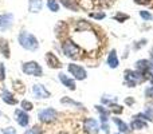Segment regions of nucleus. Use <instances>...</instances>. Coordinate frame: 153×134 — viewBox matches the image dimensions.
Returning a JSON list of instances; mask_svg holds the SVG:
<instances>
[{"mask_svg":"<svg viewBox=\"0 0 153 134\" xmlns=\"http://www.w3.org/2000/svg\"><path fill=\"white\" fill-rule=\"evenodd\" d=\"M19 43H20V46L23 48L30 50V51H34L39 47L38 39L34 36V35H31L27 31H22L20 34H19Z\"/></svg>","mask_w":153,"mask_h":134,"instance_id":"f257e3e1","label":"nucleus"},{"mask_svg":"<svg viewBox=\"0 0 153 134\" xmlns=\"http://www.w3.org/2000/svg\"><path fill=\"white\" fill-rule=\"evenodd\" d=\"M62 50H63L65 55L69 56V58H78L79 53H81V48H79L75 43H73L71 40H66V42H63V44H62Z\"/></svg>","mask_w":153,"mask_h":134,"instance_id":"f03ea898","label":"nucleus"},{"mask_svg":"<svg viewBox=\"0 0 153 134\" xmlns=\"http://www.w3.org/2000/svg\"><path fill=\"white\" fill-rule=\"evenodd\" d=\"M125 81H126V83L130 87H134L137 83H141L144 81V76L138 71L128 70V71H125Z\"/></svg>","mask_w":153,"mask_h":134,"instance_id":"7ed1b4c3","label":"nucleus"},{"mask_svg":"<svg viewBox=\"0 0 153 134\" xmlns=\"http://www.w3.org/2000/svg\"><path fill=\"white\" fill-rule=\"evenodd\" d=\"M23 73H26L27 75H35V76H42L43 70L36 62H27L22 66Z\"/></svg>","mask_w":153,"mask_h":134,"instance_id":"20e7f679","label":"nucleus"},{"mask_svg":"<svg viewBox=\"0 0 153 134\" xmlns=\"http://www.w3.org/2000/svg\"><path fill=\"white\" fill-rule=\"evenodd\" d=\"M38 117H39V119L42 122L50 124V122H53V121H55V119H56L58 113H56V110L48 107V109H43V110H40L39 114H38Z\"/></svg>","mask_w":153,"mask_h":134,"instance_id":"39448f33","label":"nucleus"},{"mask_svg":"<svg viewBox=\"0 0 153 134\" xmlns=\"http://www.w3.org/2000/svg\"><path fill=\"white\" fill-rule=\"evenodd\" d=\"M83 129L87 134H98L100 132V126H98V122L93 118H86L83 121Z\"/></svg>","mask_w":153,"mask_h":134,"instance_id":"423d86ee","label":"nucleus"},{"mask_svg":"<svg viewBox=\"0 0 153 134\" xmlns=\"http://www.w3.org/2000/svg\"><path fill=\"white\" fill-rule=\"evenodd\" d=\"M69 71L74 75L75 79H79V81H83L85 78H86V70H85L83 67L78 66V64H69Z\"/></svg>","mask_w":153,"mask_h":134,"instance_id":"0eeeda50","label":"nucleus"},{"mask_svg":"<svg viewBox=\"0 0 153 134\" xmlns=\"http://www.w3.org/2000/svg\"><path fill=\"white\" fill-rule=\"evenodd\" d=\"M32 91H34L35 98H38V99H43V98L50 97V93L46 90V87L43 86V84H35V86L32 87Z\"/></svg>","mask_w":153,"mask_h":134,"instance_id":"6e6552de","label":"nucleus"},{"mask_svg":"<svg viewBox=\"0 0 153 134\" xmlns=\"http://www.w3.org/2000/svg\"><path fill=\"white\" fill-rule=\"evenodd\" d=\"M15 119H16V122L23 127H26L30 122V117L27 115L24 110H15Z\"/></svg>","mask_w":153,"mask_h":134,"instance_id":"1a4fd4ad","label":"nucleus"},{"mask_svg":"<svg viewBox=\"0 0 153 134\" xmlns=\"http://www.w3.org/2000/svg\"><path fill=\"white\" fill-rule=\"evenodd\" d=\"M46 62H47V64L51 68H59V67H62L59 59L56 58V56L54 55L53 53H47V54H46Z\"/></svg>","mask_w":153,"mask_h":134,"instance_id":"9d476101","label":"nucleus"},{"mask_svg":"<svg viewBox=\"0 0 153 134\" xmlns=\"http://www.w3.org/2000/svg\"><path fill=\"white\" fill-rule=\"evenodd\" d=\"M13 16L11 13H5V15L0 16V30H7L10 28V26L12 24Z\"/></svg>","mask_w":153,"mask_h":134,"instance_id":"9b49d317","label":"nucleus"},{"mask_svg":"<svg viewBox=\"0 0 153 134\" xmlns=\"http://www.w3.org/2000/svg\"><path fill=\"white\" fill-rule=\"evenodd\" d=\"M59 79H61L62 83H63L66 87H69L70 90H75V82L73 81V79H70L67 75H65L63 73L59 74Z\"/></svg>","mask_w":153,"mask_h":134,"instance_id":"f8f14e48","label":"nucleus"},{"mask_svg":"<svg viewBox=\"0 0 153 134\" xmlns=\"http://www.w3.org/2000/svg\"><path fill=\"white\" fill-rule=\"evenodd\" d=\"M3 101H4L5 103H8V105H16V103H18V99H16L12 93H10L8 90L3 91Z\"/></svg>","mask_w":153,"mask_h":134,"instance_id":"ddd939ff","label":"nucleus"},{"mask_svg":"<svg viewBox=\"0 0 153 134\" xmlns=\"http://www.w3.org/2000/svg\"><path fill=\"white\" fill-rule=\"evenodd\" d=\"M108 64H109V66H110L111 68L118 67V58H117L116 50H111L110 54H109V56H108Z\"/></svg>","mask_w":153,"mask_h":134,"instance_id":"4468645a","label":"nucleus"},{"mask_svg":"<svg viewBox=\"0 0 153 134\" xmlns=\"http://www.w3.org/2000/svg\"><path fill=\"white\" fill-rule=\"evenodd\" d=\"M149 66H151V63H149L148 61H145V59H141V61H138L137 63H136V68H137V71L138 73H144V74L148 71Z\"/></svg>","mask_w":153,"mask_h":134,"instance_id":"2eb2a0df","label":"nucleus"},{"mask_svg":"<svg viewBox=\"0 0 153 134\" xmlns=\"http://www.w3.org/2000/svg\"><path fill=\"white\" fill-rule=\"evenodd\" d=\"M42 10V0H30V12H39Z\"/></svg>","mask_w":153,"mask_h":134,"instance_id":"dca6fc26","label":"nucleus"},{"mask_svg":"<svg viewBox=\"0 0 153 134\" xmlns=\"http://www.w3.org/2000/svg\"><path fill=\"white\" fill-rule=\"evenodd\" d=\"M130 127H132V129H136V130L145 129V127H146V122L141 121V118L133 119V121H132V124H130Z\"/></svg>","mask_w":153,"mask_h":134,"instance_id":"f3484780","label":"nucleus"},{"mask_svg":"<svg viewBox=\"0 0 153 134\" xmlns=\"http://www.w3.org/2000/svg\"><path fill=\"white\" fill-rule=\"evenodd\" d=\"M113 121H114V124L118 126V130L121 133H128V132H129V126H128L124 121H121L120 118H113Z\"/></svg>","mask_w":153,"mask_h":134,"instance_id":"a211bd4d","label":"nucleus"},{"mask_svg":"<svg viewBox=\"0 0 153 134\" xmlns=\"http://www.w3.org/2000/svg\"><path fill=\"white\" fill-rule=\"evenodd\" d=\"M0 50H1L3 55H4L5 58H10V48H8V43H7V40L0 39Z\"/></svg>","mask_w":153,"mask_h":134,"instance_id":"6ab92c4d","label":"nucleus"},{"mask_svg":"<svg viewBox=\"0 0 153 134\" xmlns=\"http://www.w3.org/2000/svg\"><path fill=\"white\" fill-rule=\"evenodd\" d=\"M47 7L50 8V11H53V12L59 11V4L56 3V0H47Z\"/></svg>","mask_w":153,"mask_h":134,"instance_id":"aec40b11","label":"nucleus"},{"mask_svg":"<svg viewBox=\"0 0 153 134\" xmlns=\"http://www.w3.org/2000/svg\"><path fill=\"white\" fill-rule=\"evenodd\" d=\"M24 134H42V127L40 126H32L31 129L26 130Z\"/></svg>","mask_w":153,"mask_h":134,"instance_id":"412c9836","label":"nucleus"},{"mask_svg":"<svg viewBox=\"0 0 153 134\" xmlns=\"http://www.w3.org/2000/svg\"><path fill=\"white\" fill-rule=\"evenodd\" d=\"M22 107H23V110L24 111H30V110H32V103L30 102V101H22Z\"/></svg>","mask_w":153,"mask_h":134,"instance_id":"4be33fe9","label":"nucleus"},{"mask_svg":"<svg viewBox=\"0 0 153 134\" xmlns=\"http://www.w3.org/2000/svg\"><path fill=\"white\" fill-rule=\"evenodd\" d=\"M62 103H70V105H75V106H78V107H82V105H81V103L74 102V101L69 99V98H63V99H62Z\"/></svg>","mask_w":153,"mask_h":134,"instance_id":"5701e85b","label":"nucleus"},{"mask_svg":"<svg viewBox=\"0 0 153 134\" xmlns=\"http://www.w3.org/2000/svg\"><path fill=\"white\" fill-rule=\"evenodd\" d=\"M140 15H141V18L145 19V20H152V15L149 12H146V11H141Z\"/></svg>","mask_w":153,"mask_h":134,"instance_id":"b1692460","label":"nucleus"},{"mask_svg":"<svg viewBox=\"0 0 153 134\" xmlns=\"http://www.w3.org/2000/svg\"><path fill=\"white\" fill-rule=\"evenodd\" d=\"M114 19H116V20H118V21H124L125 19H129V16L124 15V13H118V15L114 16Z\"/></svg>","mask_w":153,"mask_h":134,"instance_id":"393cba45","label":"nucleus"},{"mask_svg":"<svg viewBox=\"0 0 153 134\" xmlns=\"http://www.w3.org/2000/svg\"><path fill=\"white\" fill-rule=\"evenodd\" d=\"M145 117L146 118H149V119H153V106H149V107L146 109V115Z\"/></svg>","mask_w":153,"mask_h":134,"instance_id":"a878e982","label":"nucleus"},{"mask_svg":"<svg viewBox=\"0 0 153 134\" xmlns=\"http://www.w3.org/2000/svg\"><path fill=\"white\" fill-rule=\"evenodd\" d=\"M90 16L91 18H95V19H103L105 18V12H98V13H90Z\"/></svg>","mask_w":153,"mask_h":134,"instance_id":"bb28decb","label":"nucleus"},{"mask_svg":"<svg viewBox=\"0 0 153 134\" xmlns=\"http://www.w3.org/2000/svg\"><path fill=\"white\" fill-rule=\"evenodd\" d=\"M3 134H16V130L13 127H7L3 130Z\"/></svg>","mask_w":153,"mask_h":134,"instance_id":"cd10ccee","label":"nucleus"},{"mask_svg":"<svg viewBox=\"0 0 153 134\" xmlns=\"http://www.w3.org/2000/svg\"><path fill=\"white\" fill-rule=\"evenodd\" d=\"M5 76V70H4V66L0 63V81H3Z\"/></svg>","mask_w":153,"mask_h":134,"instance_id":"c85d7f7f","label":"nucleus"},{"mask_svg":"<svg viewBox=\"0 0 153 134\" xmlns=\"http://www.w3.org/2000/svg\"><path fill=\"white\" fill-rule=\"evenodd\" d=\"M111 110H113L114 113H117V114L122 113V107L121 106H118V105H113V109H111Z\"/></svg>","mask_w":153,"mask_h":134,"instance_id":"c756f323","label":"nucleus"},{"mask_svg":"<svg viewBox=\"0 0 153 134\" xmlns=\"http://www.w3.org/2000/svg\"><path fill=\"white\" fill-rule=\"evenodd\" d=\"M145 94H146V97H151V98H153V87H151V89L146 90Z\"/></svg>","mask_w":153,"mask_h":134,"instance_id":"7c9ffc66","label":"nucleus"},{"mask_svg":"<svg viewBox=\"0 0 153 134\" xmlns=\"http://www.w3.org/2000/svg\"><path fill=\"white\" fill-rule=\"evenodd\" d=\"M136 3H138V4H148L151 0H134Z\"/></svg>","mask_w":153,"mask_h":134,"instance_id":"2f4dec72","label":"nucleus"},{"mask_svg":"<svg viewBox=\"0 0 153 134\" xmlns=\"http://www.w3.org/2000/svg\"><path fill=\"white\" fill-rule=\"evenodd\" d=\"M58 134H67V133H65V132H61V133H58Z\"/></svg>","mask_w":153,"mask_h":134,"instance_id":"473e14b6","label":"nucleus"}]
</instances>
